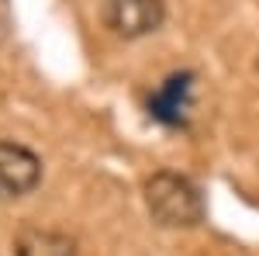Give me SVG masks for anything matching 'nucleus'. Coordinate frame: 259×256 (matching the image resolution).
<instances>
[{
  "instance_id": "1",
  "label": "nucleus",
  "mask_w": 259,
  "mask_h": 256,
  "mask_svg": "<svg viewBox=\"0 0 259 256\" xmlns=\"http://www.w3.org/2000/svg\"><path fill=\"white\" fill-rule=\"evenodd\" d=\"M145 204L166 229H194L204 218L200 191L180 173H156L145 184Z\"/></svg>"
},
{
  "instance_id": "3",
  "label": "nucleus",
  "mask_w": 259,
  "mask_h": 256,
  "mask_svg": "<svg viewBox=\"0 0 259 256\" xmlns=\"http://www.w3.org/2000/svg\"><path fill=\"white\" fill-rule=\"evenodd\" d=\"M41 180V159L14 142H0V197H21Z\"/></svg>"
},
{
  "instance_id": "2",
  "label": "nucleus",
  "mask_w": 259,
  "mask_h": 256,
  "mask_svg": "<svg viewBox=\"0 0 259 256\" xmlns=\"http://www.w3.org/2000/svg\"><path fill=\"white\" fill-rule=\"evenodd\" d=\"M166 18V4L162 0H111L107 11H104V21L107 28L121 35V39H139V35H149L156 31Z\"/></svg>"
},
{
  "instance_id": "4",
  "label": "nucleus",
  "mask_w": 259,
  "mask_h": 256,
  "mask_svg": "<svg viewBox=\"0 0 259 256\" xmlns=\"http://www.w3.org/2000/svg\"><path fill=\"white\" fill-rule=\"evenodd\" d=\"M190 97H194V77L190 73H173L149 100L152 118L166 121V125H183L187 111H190Z\"/></svg>"
},
{
  "instance_id": "5",
  "label": "nucleus",
  "mask_w": 259,
  "mask_h": 256,
  "mask_svg": "<svg viewBox=\"0 0 259 256\" xmlns=\"http://www.w3.org/2000/svg\"><path fill=\"white\" fill-rule=\"evenodd\" d=\"M14 253L18 256H73V239L56 236V232H41V229H28L14 239Z\"/></svg>"
}]
</instances>
